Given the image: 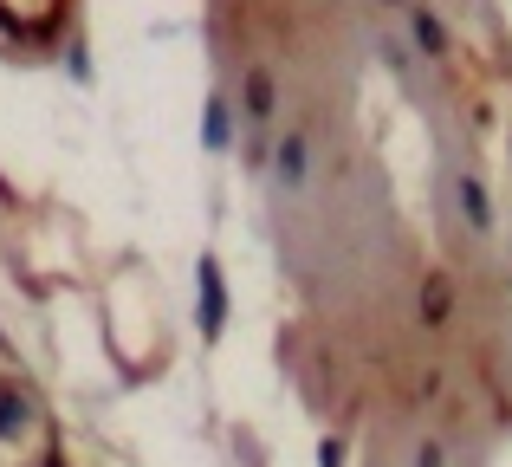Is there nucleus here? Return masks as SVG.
Listing matches in <instances>:
<instances>
[{
  "instance_id": "obj_1",
  "label": "nucleus",
  "mask_w": 512,
  "mask_h": 467,
  "mask_svg": "<svg viewBox=\"0 0 512 467\" xmlns=\"http://www.w3.org/2000/svg\"><path fill=\"white\" fill-rule=\"evenodd\" d=\"M227 325V286H221V266L214 260H201V331H221Z\"/></svg>"
},
{
  "instance_id": "obj_4",
  "label": "nucleus",
  "mask_w": 512,
  "mask_h": 467,
  "mask_svg": "<svg viewBox=\"0 0 512 467\" xmlns=\"http://www.w3.org/2000/svg\"><path fill=\"white\" fill-rule=\"evenodd\" d=\"M247 111L273 117V78H266V72H247Z\"/></svg>"
},
{
  "instance_id": "obj_5",
  "label": "nucleus",
  "mask_w": 512,
  "mask_h": 467,
  "mask_svg": "<svg viewBox=\"0 0 512 467\" xmlns=\"http://www.w3.org/2000/svg\"><path fill=\"white\" fill-rule=\"evenodd\" d=\"M279 176H286V182H305V143H299V137L279 150Z\"/></svg>"
},
{
  "instance_id": "obj_2",
  "label": "nucleus",
  "mask_w": 512,
  "mask_h": 467,
  "mask_svg": "<svg viewBox=\"0 0 512 467\" xmlns=\"http://www.w3.org/2000/svg\"><path fill=\"white\" fill-rule=\"evenodd\" d=\"M461 208H467V221H474V228H487V221H493V208H487V189H480L474 176H461Z\"/></svg>"
},
{
  "instance_id": "obj_6",
  "label": "nucleus",
  "mask_w": 512,
  "mask_h": 467,
  "mask_svg": "<svg viewBox=\"0 0 512 467\" xmlns=\"http://www.w3.org/2000/svg\"><path fill=\"white\" fill-rule=\"evenodd\" d=\"M415 39H422L428 52H448V39H441V20H435V13H415Z\"/></svg>"
},
{
  "instance_id": "obj_3",
  "label": "nucleus",
  "mask_w": 512,
  "mask_h": 467,
  "mask_svg": "<svg viewBox=\"0 0 512 467\" xmlns=\"http://www.w3.org/2000/svg\"><path fill=\"white\" fill-rule=\"evenodd\" d=\"M422 318H428V325L448 318V279H422Z\"/></svg>"
}]
</instances>
